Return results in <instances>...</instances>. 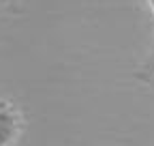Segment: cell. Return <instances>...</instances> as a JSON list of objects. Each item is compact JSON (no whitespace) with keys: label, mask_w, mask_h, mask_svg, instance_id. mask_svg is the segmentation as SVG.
<instances>
[{"label":"cell","mask_w":154,"mask_h":146,"mask_svg":"<svg viewBox=\"0 0 154 146\" xmlns=\"http://www.w3.org/2000/svg\"><path fill=\"white\" fill-rule=\"evenodd\" d=\"M24 129L22 112L11 101H0V146H15Z\"/></svg>","instance_id":"6da1fadb"},{"label":"cell","mask_w":154,"mask_h":146,"mask_svg":"<svg viewBox=\"0 0 154 146\" xmlns=\"http://www.w3.org/2000/svg\"><path fill=\"white\" fill-rule=\"evenodd\" d=\"M137 78H139L141 82L154 86V45H152V52H150L148 60L141 65V69H139V73H137Z\"/></svg>","instance_id":"7a4b0ae2"},{"label":"cell","mask_w":154,"mask_h":146,"mask_svg":"<svg viewBox=\"0 0 154 146\" xmlns=\"http://www.w3.org/2000/svg\"><path fill=\"white\" fill-rule=\"evenodd\" d=\"M148 2H150V5H152V11H154V0H148Z\"/></svg>","instance_id":"3957f363"}]
</instances>
